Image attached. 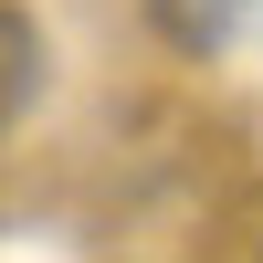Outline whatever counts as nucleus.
Here are the masks:
<instances>
[{"label":"nucleus","mask_w":263,"mask_h":263,"mask_svg":"<svg viewBox=\"0 0 263 263\" xmlns=\"http://www.w3.org/2000/svg\"><path fill=\"white\" fill-rule=\"evenodd\" d=\"M32 84H42V42H32V21L11 11V116L32 105Z\"/></svg>","instance_id":"f257e3e1"}]
</instances>
